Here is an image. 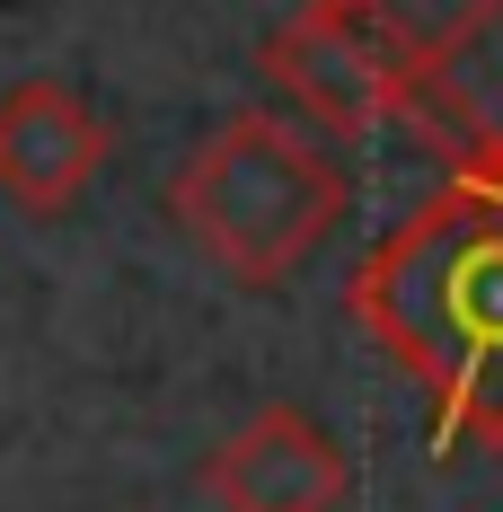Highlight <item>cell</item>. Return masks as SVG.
Instances as JSON below:
<instances>
[{
    "label": "cell",
    "instance_id": "obj_6",
    "mask_svg": "<svg viewBox=\"0 0 503 512\" xmlns=\"http://www.w3.org/2000/svg\"><path fill=\"white\" fill-rule=\"evenodd\" d=\"M98 168H106V124L80 89L27 80L0 98V195L18 212H62L71 195H89Z\"/></svg>",
    "mask_w": 503,
    "mask_h": 512
},
{
    "label": "cell",
    "instance_id": "obj_3",
    "mask_svg": "<svg viewBox=\"0 0 503 512\" xmlns=\"http://www.w3.org/2000/svg\"><path fill=\"white\" fill-rule=\"evenodd\" d=\"M398 124L451 168H503V0H468L442 27V45L406 71Z\"/></svg>",
    "mask_w": 503,
    "mask_h": 512
},
{
    "label": "cell",
    "instance_id": "obj_4",
    "mask_svg": "<svg viewBox=\"0 0 503 512\" xmlns=\"http://www.w3.org/2000/svg\"><path fill=\"white\" fill-rule=\"evenodd\" d=\"M256 62H265V80L301 106V115L336 124V133L398 124V62L380 53V36L353 18L345 0H309L301 18H283Z\"/></svg>",
    "mask_w": 503,
    "mask_h": 512
},
{
    "label": "cell",
    "instance_id": "obj_5",
    "mask_svg": "<svg viewBox=\"0 0 503 512\" xmlns=\"http://www.w3.org/2000/svg\"><path fill=\"white\" fill-rule=\"evenodd\" d=\"M203 495L221 512H336L345 504V451L301 407H256L212 460Z\"/></svg>",
    "mask_w": 503,
    "mask_h": 512
},
{
    "label": "cell",
    "instance_id": "obj_2",
    "mask_svg": "<svg viewBox=\"0 0 503 512\" xmlns=\"http://www.w3.org/2000/svg\"><path fill=\"white\" fill-rule=\"evenodd\" d=\"M177 221L230 283H283L345 212V168L283 115H230L177 168Z\"/></svg>",
    "mask_w": 503,
    "mask_h": 512
},
{
    "label": "cell",
    "instance_id": "obj_1",
    "mask_svg": "<svg viewBox=\"0 0 503 512\" xmlns=\"http://www.w3.org/2000/svg\"><path fill=\"white\" fill-rule=\"evenodd\" d=\"M345 309L433 398L442 451H503V168H451L353 265Z\"/></svg>",
    "mask_w": 503,
    "mask_h": 512
}]
</instances>
